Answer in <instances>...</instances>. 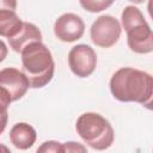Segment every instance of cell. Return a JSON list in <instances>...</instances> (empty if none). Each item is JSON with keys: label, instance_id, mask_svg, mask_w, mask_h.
I'll return each mask as SVG.
<instances>
[{"label": "cell", "instance_id": "obj_12", "mask_svg": "<svg viewBox=\"0 0 153 153\" xmlns=\"http://www.w3.org/2000/svg\"><path fill=\"white\" fill-rule=\"evenodd\" d=\"M121 20H122V26L126 31H128L129 29L136 26V25H141V24H146V19L142 14V12L135 7V6H126L122 14H121Z\"/></svg>", "mask_w": 153, "mask_h": 153}, {"label": "cell", "instance_id": "obj_16", "mask_svg": "<svg viewBox=\"0 0 153 153\" xmlns=\"http://www.w3.org/2000/svg\"><path fill=\"white\" fill-rule=\"evenodd\" d=\"M63 147V152H86V147L81 146L78 142H66L62 143Z\"/></svg>", "mask_w": 153, "mask_h": 153}, {"label": "cell", "instance_id": "obj_13", "mask_svg": "<svg viewBox=\"0 0 153 153\" xmlns=\"http://www.w3.org/2000/svg\"><path fill=\"white\" fill-rule=\"evenodd\" d=\"M115 0H80V5L84 10L96 13L106 10L114 4Z\"/></svg>", "mask_w": 153, "mask_h": 153}, {"label": "cell", "instance_id": "obj_7", "mask_svg": "<svg viewBox=\"0 0 153 153\" xmlns=\"http://www.w3.org/2000/svg\"><path fill=\"white\" fill-rule=\"evenodd\" d=\"M0 86L5 87L13 100L20 99L30 87L25 74L13 67H7L0 71Z\"/></svg>", "mask_w": 153, "mask_h": 153}, {"label": "cell", "instance_id": "obj_4", "mask_svg": "<svg viewBox=\"0 0 153 153\" xmlns=\"http://www.w3.org/2000/svg\"><path fill=\"white\" fill-rule=\"evenodd\" d=\"M121 32L122 27L120 22L109 14L98 17L90 29L92 42L100 48H110L115 45L121 36Z\"/></svg>", "mask_w": 153, "mask_h": 153}, {"label": "cell", "instance_id": "obj_6", "mask_svg": "<svg viewBox=\"0 0 153 153\" xmlns=\"http://www.w3.org/2000/svg\"><path fill=\"white\" fill-rule=\"evenodd\" d=\"M85 24L82 19L74 13L60 16L54 24V33L62 42H74L82 37Z\"/></svg>", "mask_w": 153, "mask_h": 153}, {"label": "cell", "instance_id": "obj_19", "mask_svg": "<svg viewBox=\"0 0 153 153\" xmlns=\"http://www.w3.org/2000/svg\"><path fill=\"white\" fill-rule=\"evenodd\" d=\"M7 120H8V114L7 112L0 115V134L5 130L6 124H7Z\"/></svg>", "mask_w": 153, "mask_h": 153}, {"label": "cell", "instance_id": "obj_15", "mask_svg": "<svg viewBox=\"0 0 153 153\" xmlns=\"http://www.w3.org/2000/svg\"><path fill=\"white\" fill-rule=\"evenodd\" d=\"M37 152H63L62 143L56 142V141H45L43 145L37 149Z\"/></svg>", "mask_w": 153, "mask_h": 153}, {"label": "cell", "instance_id": "obj_17", "mask_svg": "<svg viewBox=\"0 0 153 153\" xmlns=\"http://www.w3.org/2000/svg\"><path fill=\"white\" fill-rule=\"evenodd\" d=\"M8 8L14 11L17 8V0H0V10Z\"/></svg>", "mask_w": 153, "mask_h": 153}, {"label": "cell", "instance_id": "obj_11", "mask_svg": "<svg viewBox=\"0 0 153 153\" xmlns=\"http://www.w3.org/2000/svg\"><path fill=\"white\" fill-rule=\"evenodd\" d=\"M23 26V20L17 13L8 8L0 10V36L11 38L16 36Z\"/></svg>", "mask_w": 153, "mask_h": 153}, {"label": "cell", "instance_id": "obj_18", "mask_svg": "<svg viewBox=\"0 0 153 153\" xmlns=\"http://www.w3.org/2000/svg\"><path fill=\"white\" fill-rule=\"evenodd\" d=\"M7 53H8L7 45L0 39V62H2L5 60V57L7 56Z\"/></svg>", "mask_w": 153, "mask_h": 153}, {"label": "cell", "instance_id": "obj_14", "mask_svg": "<svg viewBox=\"0 0 153 153\" xmlns=\"http://www.w3.org/2000/svg\"><path fill=\"white\" fill-rule=\"evenodd\" d=\"M11 102H12V98H11L10 92L5 87L0 86V115L7 112V109Z\"/></svg>", "mask_w": 153, "mask_h": 153}, {"label": "cell", "instance_id": "obj_9", "mask_svg": "<svg viewBox=\"0 0 153 153\" xmlns=\"http://www.w3.org/2000/svg\"><path fill=\"white\" fill-rule=\"evenodd\" d=\"M7 39H8L10 47L16 53H20L27 44L32 42H42V33L35 24L23 22V26L20 31L16 36Z\"/></svg>", "mask_w": 153, "mask_h": 153}, {"label": "cell", "instance_id": "obj_1", "mask_svg": "<svg viewBox=\"0 0 153 153\" xmlns=\"http://www.w3.org/2000/svg\"><path fill=\"white\" fill-rule=\"evenodd\" d=\"M110 91L120 102H135L149 108L153 96V79L147 72L123 67L110 80Z\"/></svg>", "mask_w": 153, "mask_h": 153}, {"label": "cell", "instance_id": "obj_2", "mask_svg": "<svg viewBox=\"0 0 153 153\" xmlns=\"http://www.w3.org/2000/svg\"><path fill=\"white\" fill-rule=\"evenodd\" d=\"M22 72L29 80L30 87L41 88L54 76L55 63L50 50L42 42H32L22 51Z\"/></svg>", "mask_w": 153, "mask_h": 153}, {"label": "cell", "instance_id": "obj_3", "mask_svg": "<svg viewBox=\"0 0 153 153\" xmlns=\"http://www.w3.org/2000/svg\"><path fill=\"white\" fill-rule=\"evenodd\" d=\"M75 128L84 142L94 149L104 151L114 142V129L110 122L99 114L85 112L80 115Z\"/></svg>", "mask_w": 153, "mask_h": 153}, {"label": "cell", "instance_id": "obj_20", "mask_svg": "<svg viewBox=\"0 0 153 153\" xmlns=\"http://www.w3.org/2000/svg\"><path fill=\"white\" fill-rule=\"evenodd\" d=\"M129 1H131V2H134V4H142V2L146 1V0H129Z\"/></svg>", "mask_w": 153, "mask_h": 153}, {"label": "cell", "instance_id": "obj_21", "mask_svg": "<svg viewBox=\"0 0 153 153\" xmlns=\"http://www.w3.org/2000/svg\"><path fill=\"white\" fill-rule=\"evenodd\" d=\"M0 151H5V152H8L10 149H8L7 147H5V146H1V145H0Z\"/></svg>", "mask_w": 153, "mask_h": 153}, {"label": "cell", "instance_id": "obj_10", "mask_svg": "<svg viewBox=\"0 0 153 153\" xmlns=\"http://www.w3.org/2000/svg\"><path fill=\"white\" fill-rule=\"evenodd\" d=\"M37 134L33 127L25 122H19L14 124L10 131V140L16 148L27 149L36 141Z\"/></svg>", "mask_w": 153, "mask_h": 153}, {"label": "cell", "instance_id": "obj_8", "mask_svg": "<svg viewBox=\"0 0 153 153\" xmlns=\"http://www.w3.org/2000/svg\"><path fill=\"white\" fill-rule=\"evenodd\" d=\"M126 32L127 42L131 51L137 54H148L153 50V33L148 23L136 25Z\"/></svg>", "mask_w": 153, "mask_h": 153}, {"label": "cell", "instance_id": "obj_5", "mask_svg": "<svg viewBox=\"0 0 153 153\" xmlns=\"http://www.w3.org/2000/svg\"><path fill=\"white\" fill-rule=\"evenodd\" d=\"M68 65L76 76H90L97 66L96 51L87 44H78L68 53Z\"/></svg>", "mask_w": 153, "mask_h": 153}]
</instances>
